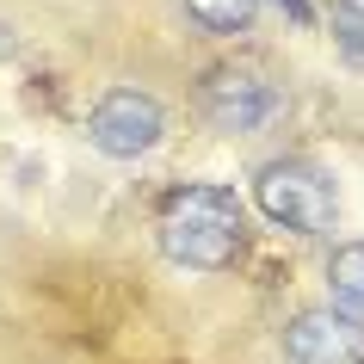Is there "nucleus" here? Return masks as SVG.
<instances>
[{"label": "nucleus", "instance_id": "1", "mask_svg": "<svg viewBox=\"0 0 364 364\" xmlns=\"http://www.w3.org/2000/svg\"><path fill=\"white\" fill-rule=\"evenodd\" d=\"M241 229H247V223H241V204H235V192H223V186H179V192H167L161 223H154L161 253H167L173 266H186V272L235 266Z\"/></svg>", "mask_w": 364, "mask_h": 364}, {"label": "nucleus", "instance_id": "2", "mask_svg": "<svg viewBox=\"0 0 364 364\" xmlns=\"http://www.w3.org/2000/svg\"><path fill=\"white\" fill-rule=\"evenodd\" d=\"M253 204L290 235H327L333 229V216H340V192H333V179H327L315 161H266V167L253 173Z\"/></svg>", "mask_w": 364, "mask_h": 364}, {"label": "nucleus", "instance_id": "3", "mask_svg": "<svg viewBox=\"0 0 364 364\" xmlns=\"http://www.w3.org/2000/svg\"><path fill=\"white\" fill-rule=\"evenodd\" d=\"M167 130V112H161V99L136 93V87H117L105 93L87 112V142L99 154H112V161H136V154H149Z\"/></svg>", "mask_w": 364, "mask_h": 364}, {"label": "nucleus", "instance_id": "4", "mask_svg": "<svg viewBox=\"0 0 364 364\" xmlns=\"http://www.w3.org/2000/svg\"><path fill=\"white\" fill-rule=\"evenodd\" d=\"M272 112H278V87L266 80V68H253V62L210 68V80H204V117H210L223 136L259 130Z\"/></svg>", "mask_w": 364, "mask_h": 364}, {"label": "nucleus", "instance_id": "5", "mask_svg": "<svg viewBox=\"0 0 364 364\" xmlns=\"http://www.w3.org/2000/svg\"><path fill=\"white\" fill-rule=\"evenodd\" d=\"M284 364H364V327L333 309H303L284 327Z\"/></svg>", "mask_w": 364, "mask_h": 364}, {"label": "nucleus", "instance_id": "6", "mask_svg": "<svg viewBox=\"0 0 364 364\" xmlns=\"http://www.w3.org/2000/svg\"><path fill=\"white\" fill-rule=\"evenodd\" d=\"M327 296H333V315L364 321V241L333 247V259H327Z\"/></svg>", "mask_w": 364, "mask_h": 364}, {"label": "nucleus", "instance_id": "7", "mask_svg": "<svg viewBox=\"0 0 364 364\" xmlns=\"http://www.w3.org/2000/svg\"><path fill=\"white\" fill-rule=\"evenodd\" d=\"M186 13H192L210 38H235V31H247V25H253L259 0H186Z\"/></svg>", "mask_w": 364, "mask_h": 364}, {"label": "nucleus", "instance_id": "8", "mask_svg": "<svg viewBox=\"0 0 364 364\" xmlns=\"http://www.w3.org/2000/svg\"><path fill=\"white\" fill-rule=\"evenodd\" d=\"M333 38L364 68V0H333Z\"/></svg>", "mask_w": 364, "mask_h": 364}, {"label": "nucleus", "instance_id": "9", "mask_svg": "<svg viewBox=\"0 0 364 364\" xmlns=\"http://www.w3.org/2000/svg\"><path fill=\"white\" fill-rule=\"evenodd\" d=\"M278 6H290V19H309V0H278Z\"/></svg>", "mask_w": 364, "mask_h": 364}]
</instances>
